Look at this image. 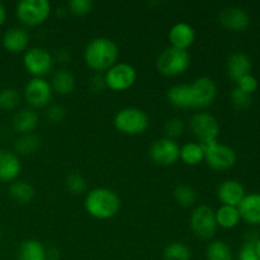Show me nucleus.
<instances>
[{"label": "nucleus", "instance_id": "44", "mask_svg": "<svg viewBox=\"0 0 260 260\" xmlns=\"http://www.w3.org/2000/svg\"><path fill=\"white\" fill-rule=\"evenodd\" d=\"M47 260H57V259H47Z\"/></svg>", "mask_w": 260, "mask_h": 260}, {"label": "nucleus", "instance_id": "12", "mask_svg": "<svg viewBox=\"0 0 260 260\" xmlns=\"http://www.w3.org/2000/svg\"><path fill=\"white\" fill-rule=\"evenodd\" d=\"M149 152L150 157L155 164L168 167V165L175 164L179 160L180 147L175 140L164 137V139L156 140L150 147Z\"/></svg>", "mask_w": 260, "mask_h": 260}, {"label": "nucleus", "instance_id": "9", "mask_svg": "<svg viewBox=\"0 0 260 260\" xmlns=\"http://www.w3.org/2000/svg\"><path fill=\"white\" fill-rule=\"evenodd\" d=\"M53 56L46 48H28L23 56V65L33 78H45L53 68Z\"/></svg>", "mask_w": 260, "mask_h": 260}, {"label": "nucleus", "instance_id": "22", "mask_svg": "<svg viewBox=\"0 0 260 260\" xmlns=\"http://www.w3.org/2000/svg\"><path fill=\"white\" fill-rule=\"evenodd\" d=\"M168 102L175 108L189 109L193 108V98L190 86L188 84H178L172 86L167 93Z\"/></svg>", "mask_w": 260, "mask_h": 260}, {"label": "nucleus", "instance_id": "29", "mask_svg": "<svg viewBox=\"0 0 260 260\" xmlns=\"http://www.w3.org/2000/svg\"><path fill=\"white\" fill-rule=\"evenodd\" d=\"M41 147V139L35 134L19 135L14 142V152L17 155H32Z\"/></svg>", "mask_w": 260, "mask_h": 260}, {"label": "nucleus", "instance_id": "10", "mask_svg": "<svg viewBox=\"0 0 260 260\" xmlns=\"http://www.w3.org/2000/svg\"><path fill=\"white\" fill-rule=\"evenodd\" d=\"M136 69L126 62H117L104 74L106 86L113 91H124L136 83Z\"/></svg>", "mask_w": 260, "mask_h": 260}, {"label": "nucleus", "instance_id": "35", "mask_svg": "<svg viewBox=\"0 0 260 260\" xmlns=\"http://www.w3.org/2000/svg\"><path fill=\"white\" fill-rule=\"evenodd\" d=\"M230 101L234 108L239 109V111H245V109L250 108V106L253 104V95L244 93L240 89L235 88L231 91Z\"/></svg>", "mask_w": 260, "mask_h": 260}, {"label": "nucleus", "instance_id": "23", "mask_svg": "<svg viewBox=\"0 0 260 260\" xmlns=\"http://www.w3.org/2000/svg\"><path fill=\"white\" fill-rule=\"evenodd\" d=\"M215 217L217 226L225 229V230L238 228L241 221L238 207H234V206L221 205V207L215 211Z\"/></svg>", "mask_w": 260, "mask_h": 260}, {"label": "nucleus", "instance_id": "40", "mask_svg": "<svg viewBox=\"0 0 260 260\" xmlns=\"http://www.w3.org/2000/svg\"><path fill=\"white\" fill-rule=\"evenodd\" d=\"M89 88L94 93H101V91H103L107 88L106 81H104V75L95 74V75L91 76L90 80H89Z\"/></svg>", "mask_w": 260, "mask_h": 260}, {"label": "nucleus", "instance_id": "15", "mask_svg": "<svg viewBox=\"0 0 260 260\" xmlns=\"http://www.w3.org/2000/svg\"><path fill=\"white\" fill-rule=\"evenodd\" d=\"M245 196V187L236 179H228L218 185L217 197L220 202L225 206L238 207Z\"/></svg>", "mask_w": 260, "mask_h": 260}, {"label": "nucleus", "instance_id": "30", "mask_svg": "<svg viewBox=\"0 0 260 260\" xmlns=\"http://www.w3.org/2000/svg\"><path fill=\"white\" fill-rule=\"evenodd\" d=\"M207 260H234V254L230 245L226 241L216 240L208 244L206 249Z\"/></svg>", "mask_w": 260, "mask_h": 260}, {"label": "nucleus", "instance_id": "26", "mask_svg": "<svg viewBox=\"0 0 260 260\" xmlns=\"http://www.w3.org/2000/svg\"><path fill=\"white\" fill-rule=\"evenodd\" d=\"M179 159L189 167L200 165L205 160V150L200 142H188L180 147Z\"/></svg>", "mask_w": 260, "mask_h": 260}, {"label": "nucleus", "instance_id": "13", "mask_svg": "<svg viewBox=\"0 0 260 260\" xmlns=\"http://www.w3.org/2000/svg\"><path fill=\"white\" fill-rule=\"evenodd\" d=\"M189 86L192 91L193 108H207L217 96L216 83L208 76L197 78Z\"/></svg>", "mask_w": 260, "mask_h": 260}, {"label": "nucleus", "instance_id": "37", "mask_svg": "<svg viewBox=\"0 0 260 260\" xmlns=\"http://www.w3.org/2000/svg\"><path fill=\"white\" fill-rule=\"evenodd\" d=\"M183 132H184V124H183L182 119L172 118L165 124V135H167L168 139H178V137L182 136Z\"/></svg>", "mask_w": 260, "mask_h": 260}, {"label": "nucleus", "instance_id": "21", "mask_svg": "<svg viewBox=\"0 0 260 260\" xmlns=\"http://www.w3.org/2000/svg\"><path fill=\"white\" fill-rule=\"evenodd\" d=\"M12 123L17 134H33L38 126V114L33 109H20L13 116Z\"/></svg>", "mask_w": 260, "mask_h": 260}, {"label": "nucleus", "instance_id": "38", "mask_svg": "<svg viewBox=\"0 0 260 260\" xmlns=\"http://www.w3.org/2000/svg\"><path fill=\"white\" fill-rule=\"evenodd\" d=\"M236 88L243 90L244 93L253 95L256 89H258V79L251 75V74H248V75L243 76V78L236 81Z\"/></svg>", "mask_w": 260, "mask_h": 260}, {"label": "nucleus", "instance_id": "14", "mask_svg": "<svg viewBox=\"0 0 260 260\" xmlns=\"http://www.w3.org/2000/svg\"><path fill=\"white\" fill-rule=\"evenodd\" d=\"M220 23L223 28L231 32H244L250 25V15L245 9L236 5H229L223 8L218 15Z\"/></svg>", "mask_w": 260, "mask_h": 260}, {"label": "nucleus", "instance_id": "27", "mask_svg": "<svg viewBox=\"0 0 260 260\" xmlns=\"http://www.w3.org/2000/svg\"><path fill=\"white\" fill-rule=\"evenodd\" d=\"M35 188L27 182L15 180L9 185V196L19 205H27L35 198Z\"/></svg>", "mask_w": 260, "mask_h": 260}, {"label": "nucleus", "instance_id": "7", "mask_svg": "<svg viewBox=\"0 0 260 260\" xmlns=\"http://www.w3.org/2000/svg\"><path fill=\"white\" fill-rule=\"evenodd\" d=\"M189 126L201 145L217 141L218 135H220V123L217 118L208 112H198L193 114Z\"/></svg>", "mask_w": 260, "mask_h": 260}, {"label": "nucleus", "instance_id": "17", "mask_svg": "<svg viewBox=\"0 0 260 260\" xmlns=\"http://www.w3.org/2000/svg\"><path fill=\"white\" fill-rule=\"evenodd\" d=\"M168 37H169V42L172 47L178 48V50L188 51V48L196 41V30L188 23L180 22L170 28Z\"/></svg>", "mask_w": 260, "mask_h": 260}, {"label": "nucleus", "instance_id": "1", "mask_svg": "<svg viewBox=\"0 0 260 260\" xmlns=\"http://www.w3.org/2000/svg\"><path fill=\"white\" fill-rule=\"evenodd\" d=\"M119 50L114 41L107 37L93 38L84 50L85 63L98 74L106 73L118 61Z\"/></svg>", "mask_w": 260, "mask_h": 260}, {"label": "nucleus", "instance_id": "32", "mask_svg": "<svg viewBox=\"0 0 260 260\" xmlns=\"http://www.w3.org/2000/svg\"><path fill=\"white\" fill-rule=\"evenodd\" d=\"M20 94L17 89L7 88L0 90V111L13 112L19 107Z\"/></svg>", "mask_w": 260, "mask_h": 260}, {"label": "nucleus", "instance_id": "24", "mask_svg": "<svg viewBox=\"0 0 260 260\" xmlns=\"http://www.w3.org/2000/svg\"><path fill=\"white\" fill-rule=\"evenodd\" d=\"M18 260H47L46 249L42 244L35 239L23 241L17 253Z\"/></svg>", "mask_w": 260, "mask_h": 260}, {"label": "nucleus", "instance_id": "42", "mask_svg": "<svg viewBox=\"0 0 260 260\" xmlns=\"http://www.w3.org/2000/svg\"><path fill=\"white\" fill-rule=\"evenodd\" d=\"M5 20H7V9L3 5V3H0V27L4 24Z\"/></svg>", "mask_w": 260, "mask_h": 260}, {"label": "nucleus", "instance_id": "5", "mask_svg": "<svg viewBox=\"0 0 260 260\" xmlns=\"http://www.w3.org/2000/svg\"><path fill=\"white\" fill-rule=\"evenodd\" d=\"M51 10L52 8L47 0H22L15 7V15L24 25L36 27L48 19Z\"/></svg>", "mask_w": 260, "mask_h": 260}, {"label": "nucleus", "instance_id": "20", "mask_svg": "<svg viewBox=\"0 0 260 260\" xmlns=\"http://www.w3.org/2000/svg\"><path fill=\"white\" fill-rule=\"evenodd\" d=\"M251 60L246 53L244 52H234L228 58V74L231 80L236 81L243 76L248 75L251 71Z\"/></svg>", "mask_w": 260, "mask_h": 260}, {"label": "nucleus", "instance_id": "19", "mask_svg": "<svg viewBox=\"0 0 260 260\" xmlns=\"http://www.w3.org/2000/svg\"><path fill=\"white\" fill-rule=\"evenodd\" d=\"M238 210L241 220L251 226H260V193H246Z\"/></svg>", "mask_w": 260, "mask_h": 260}, {"label": "nucleus", "instance_id": "11", "mask_svg": "<svg viewBox=\"0 0 260 260\" xmlns=\"http://www.w3.org/2000/svg\"><path fill=\"white\" fill-rule=\"evenodd\" d=\"M24 99L33 108H43L48 106L52 98V86L45 78H32L24 86Z\"/></svg>", "mask_w": 260, "mask_h": 260}, {"label": "nucleus", "instance_id": "34", "mask_svg": "<svg viewBox=\"0 0 260 260\" xmlns=\"http://www.w3.org/2000/svg\"><path fill=\"white\" fill-rule=\"evenodd\" d=\"M66 189L73 194H83L88 190V182L85 178L79 173H71L68 178H66Z\"/></svg>", "mask_w": 260, "mask_h": 260}, {"label": "nucleus", "instance_id": "41", "mask_svg": "<svg viewBox=\"0 0 260 260\" xmlns=\"http://www.w3.org/2000/svg\"><path fill=\"white\" fill-rule=\"evenodd\" d=\"M57 60L60 61V62H68V61L70 60V53H69L68 51H60V52L57 53Z\"/></svg>", "mask_w": 260, "mask_h": 260}, {"label": "nucleus", "instance_id": "18", "mask_svg": "<svg viewBox=\"0 0 260 260\" xmlns=\"http://www.w3.org/2000/svg\"><path fill=\"white\" fill-rule=\"evenodd\" d=\"M3 47L10 53L25 52L29 46V35L20 27H12L3 36Z\"/></svg>", "mask_w": 260, "mask_h": 260}, {"label": "nucleus", "instance_id": "25", "mask_svg": "<svg viewBox=\"0 0 260 260\" xmlns=\"http://www.w3.org/2000/svg\"><path fill=\"white\" fill-rule=\"evenodd\" d=\"M52 90L60 95H69L75 89V78L68 70H58L51 80Z\"/></svg>", "mask_w": 260, "mask_h": 260}, {"label": "nucleus", "instance_id": "6", "mask_svg": "<svg viewBox=\"0 0 260 260\" xmlns=\"http://www.w3.org/2000/svg\"><path fill=\"white\" fill-rule=\"evenodd\" d=\"M205 150V160L210 168L218 172L229 170L236 164L238 155L233 147L215 141L211 144L202 145Z\"/></svg>", "mask_w": 260, "mask_h": 260}, {"label": "nucleus", "instance_id": "31", "mask_svg": "<svg viewBox=\"0 0 260 260\" xmlns=\"http://www.w3.org/2000/svg\"><path fill=\"white\" fill-rule=\"evenodd\" d=\"M165 260H190L192 258V251L187 244L182 241H174L167 245L162 253Z\"/></svg>", "mask_w": 260, "mask_h": 260}, {"label": "nucleus", "instance_id": "28", "mask_svg": "<svg viewBox=\"0 0 260 260\" xmlns=\"http://www.w3.org/2000/svg\"><path fill=\"white\" fill-rule=\"evenodd\" d=\"M239 260H260V236L249 233L239 250Z\"/></svg>", "mask_w": 260, "mask_h": 260}, {"label": "nucleus", "instance_id": "3", "mask_svg": "<svg viewBox=\"0 0 260 260\" xmlns=\"http://www.w3.org/2000/svg\"><path fill=\"white\" fill-rule=\"evenodd\" d=\"M113 124L117 131L128 136L141 135L149 128L150 119L145 111L137 107H126L114 116Z\"/></svg>", "mask_w": 260, "mask_h": 260}, {"label": "nucleus", "instance_id": "33", "mask_svg": "<svg viewBox=\"0 0 260 260\" xmlns=\"http://www.w3.org/2000/svg\"><path fill=\"white\" fill-rule=\"evenodd\" d=\"M174 200L179 203L182 207H190L197 201V193L194 188L187 184H179L174 189Z\"/></svg>", "mask_w": 260, "mask_h": 260}, {"label": "nucleus", "instance_id": "16", "mask_svg": "<svg viewBox=\"0 0 260 260\" xmlns=\"http://www.w3.org/2000/svg\"><path fill=\"white\" fill-rule=\"evenodd\" d=\"M22 170L19 156L14 151L0 149V182H15Z\"/></svg>", "mask_w": 260, "mask_h": 260}, {"label": "nucleus", "instance_id": "4", "mask_svg": "<svg viewBox=\"0 0 260 260\" xmlns=\"http://www.w3.org/2000/svg\"><path fill=\"white\" fill-rule=\"evenodd\" d=\"M190 66V55L188 51L167 47L156 58V69L164 76L183 75Z\"/></svg>", "mask_w": 260, "mask_h": 260}, {"label": "nucleus", "instance_id": "39", "mask_svg": "<svg viewBox=\"0 0 260 260\" xmlns=\"http://www.w3.org/2000/svg\"><path fill=\"white\" fill-rule=\"evenodd\" d=\"M46 117H47L52 123H60V122H62L63 118L66 117V111L62 106H60V104H52V106H50L47 108Z\"/></svg>", "mask_w": 260, "mask_h": 260}, {"label": "nucleus", "instance_id": "8", "mask_svg": "<svg viewBox=\"0 0 260 260\" xmlns=\"http://www.w3.org/2000/svg\"><path fill=\"white\" fill-rule=\"evenodd\" d=\"M189 225L193 234L197 238L202 239V240H210L215 236L218 228L216 223L215 211L208 206H198L190 213Z\"/></svg>", "mask_w": 260, "mask_h": 260}, {"label": "nucleus", "instance_id": "2", "mask_svg": "<svg viewBox=\"0 0 260 260\" xmlns=\"http://www.w3.org/2000/svg\"><path fill=\"white\" fill-rule=\"evenodd\" d=\"M85 211L96 220H109L121 210V198L109 188H94L84 200Z\"/></svg>", "mask_w": 260, "mask_h": 260}, {"label": "nucleus", "instance_id": "43", "mask_svg": "<svg viewBox=\"0 0 260 260\" xmlns=\"http://www.w3.org/2000/svg\"><path fill=\"white\" fill-rule=\"evenodd\" d=\"M0 241H2V230H0Z\"/></svg>", "mask_w": 260, "mask_h": 260}, {"label": "nucleus", "instance_id": "36", "mask_svg": "<svg viewBox=\"0 0 260 260\" xmlns=\"http://www.w3.org/2000/svg\"><path fill=\"white\" fill-rule=\"evenodd\" d=\"M94 3L91 0H71L68 4V9L70 10L73 14L83 17V15L89 14L93 9Z\"/></svg>", "mask_w": 260, "mask_h": 260}]
</instances>
